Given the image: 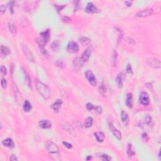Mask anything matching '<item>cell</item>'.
Returning a JSON list of instances; mask_svg holds the SVG:
<instances>
[{
	"label": "cell",
	"instance_id": "cell-1",
	"mask_svg": "<svg viewBox=\"0 0 161 161\" xmlns=\"http://www.w3.org/2000/svg\"><path fill=\"white\" fill-rule=\"evenodd\" d=\"M36 88L38 93L44 100H48L51 97V90L49 88L41 81H37L36 82Z\"/></svg>",
	"mask_w": 161,
	"mask_h": 161
},
{
	"label": "cell",
	"instance_id": "cell-2",
	"mask_svg": "<svg viewBox=\"0 0 161 161\" xmlns=\"http://www.w3.org/2000/svg\"><path fill=\"white\" fill-rule=\"evenodd\" d=\"M40 37L38 38L36 42H37L38 45L40 47H44L47 43L48 42V40L50 39V36H51V32L48 29L46 30L44 32H41L40 33Z\"/></svg>",
	"mask_w": 161,
	"mask_h": 161
},
{
	"label": "cell",
	"instance_id": "cell-3",
	"mask_svg": "<svg viewBox=\"0 0 161 161\" xmlns=\"http://www.w3.org/2000/svg\"><path fill=\"white\" fill-rule=\"evenodd\" d=\"M46 148L48 154L52 156H57L59 153V148L57 145L52 141H48L46 143Z\"/></svg>",
	"mask_w": 161,
	"mask_h": 161
},
{
	"label": "cell",
	"instance_id": "cell-4",
	"mask_svg": "<svg viewBox=\"0 0 161 161\" xmlns=\"http://www.w3.org/2000/svg\"><path fill=\"white\" fill-rule=\"evenodd\" d=\"M79 47L78 43L75 42L74 41H71L67 44L66 50H67V51L69 53L76 54L79 51Z\"/></svg>",
	"mask_w": 161,
	"mask_h": 161
},
{
	"label": "cell",
	"instance_id": "cell-5",
	"mask_svg": "<svg viewBox=\"0 0 161 161\" xmlns=\"http://www.w3.org/2000/svg\"><path fill=\"white\" fill-rule=\"evenodd\" d=\"M85 76H86V79H88V82L91 86H96L97 84V81L96 79L95 76H94V74L91 70H88L87 71L85 72Z\"/></svg>",
	"mask_w": 161,
	"mask_h": 161
},
{
	"label": "cell",
	"instance_id": "cell-6",
	"mask_svg": "<svg viewBox=\"0 0 161 161\" xmlns=\"http://www.w3.org/2000/svg\"><path fill=\"white\" fill-rule=\"evenodd\" d=\"M139 101H140V103L143 106H147L149 105L150 98L148 94L145 92L141 93L139 96Z\"/></svg>",
	"mask_w": 161,
	"mask_h": 161
},
{
	"label": "cell",
	"instance_id": "cell-7",
	"mask_svg": "<svg viewBox=\"0 0 161 161\" xmlns=\"http://www.w3.org/2000/svg\"><path fill=\"white\" fill-rule=\"evenodd\" d=\"M148 65L154 69H160L161 67L160 61L159 59H155V58H150L147 60Z\"/></svg>",
	"mask_w": 161,
	"mask_h": 161
},
{
	"label": "cell",
	"instance_id": "cell-8",
	"mask_svg": "<svg viewBox=\"0 0 161 161\" xmlns=\"http://www.w3.org/2000/svg\"><path fill=\"white\" fill-rule=\"evenodd\" d=\"M153 13H154V10L152 9H147L138 12L135 15V16L137 17H139V18H144V17H147L152 15Z\"/></svg>",
	"mask_w": 161,
	"mask_h": 161
},
{
	"label": "cell",
	"instance_id": "cell-9",
	"mask_svg": "<svg viewBox=\"0 0 161 161\" xmlns=\"http://www.w3.org/2000/svg\"><path fill=\"white\" fill-rule=\"evenodd\" d=\"M83 64L84 63L80 57H76L73 60V67L76 71H79L80 69L83 66Z\"/></svg>",
	"mask_w": 161,
	"mask_h": 161
},
{
	"label": "cell",
	"instance_id": "cell-10",
	"mask_svg": "<svg viewBox=\"0 0 161 161\" xmlns=\"http://www.w3.org/2000/svg\"><path fill=\"white\" fill-rule=\"evenodd\" d=\"M109 127L110 128L111 131L112 132L113 134L114 135V136L116 138H117L118 140H121V138H122V135H121V133L117 130L116 128H115V127L113 126V124H112V122H109Z\"/></svg>",
	"mask_w": 161,
	"mask_h": 161
},
{
	"label": "cell",
	"instance_id": "cell-11",
	"mask_svg": "<svg viewBox=\"0 0 161 161\" xmlns=\"http://www.w3.org/2000/svg\"><path fill=\"white\" fill-rule=\"evenodd\" d=\"M91 55V47H88L86 48L84 52L82 54V57H81V59H82V62L84 63L87 62L90 58Z\"/></svg>",
	"mask_w": 161,
	"mask_h": 161
},
{
	"label": "cell",
	"instance_id": "cell-12",
	"mask_svg": "<svg viewBox=\"0 0 161 161\" xmlns=\"http://www.w3.org/2000/svg\"><path fill=\"white\" fill-rule=\"evenodd\" d=\"M85 11L88 13H95L98 11V9L94 6L93 3L90 2L87 4Z\"/></svg>",
	"mask_w": 161,
	"mask_h": 161
},
{
	"label": "cell",
	"instance_id": "cell-13",
	"mask_svg": "<svg viewBox=\"0 0 161 161\" xmlns=\"http://www.w3.org/2000/svg\"><path fill=\"white\" fill-rule=\"evenodd\" d=\"M23 51L24 54L25 55L26 57L27 58L29 61H33V57L30 50L28 48V47L26 45H23Z\"/></svg>",
	"mask_w": 161,
	"mask_h": 161
},
{
	"label": "cell",
	"instance_id": "cell-14",
	"mask_svg": "<svg viewBox=\"0 0 161 161\" xmlns=\"http://www.w3.org/2000/svg\"><path fill=\"white\" fill-rule=\"evenodd\" d=\"M39 126L42 128H44V129H48V128H51L52 123H51V122L49 120H42L39 121Z\"/></svg>",
	"mask_w": 161,
	"mask_h": 161
},
{
	"label": "cell",
	"instance_id": "cell-15",
	"mask_svg": "<svg viewBox=\"0 0 161 161\" xmlns=\"http://www.w3.org/2000/svg\"><path fill=\"white\" fill-rule=\"evenodd\" d=\"M121 120L122 123H123V125L127 127L128 126V123H129V116L125 112V111H122L121 113Z\"/></svg>",
	"mask_w": 161,
	"mask_h": 161
},
{
	"label": "cell",
	"instance_id": "cell-16",
	"mask_svg": "<svg viewBox=\"0 0 161 161\" xmlns=\"http://www.w3.org/2000/svg\"><path fill=\"white\" fill-rule=\"evenodd\" d=\"M2 144L5 147L9 148H13L15 147V143L13 142V140L11 139H9V138L4 140L2 142Z\"/></svg>",
	"mask_w": 161,
	"mask_h": 161
},
{
	"label": "cell",
	"instance_id": "cell-17",
	"mask_svg": "<svg viewBox=\"0 0 161 161\" xmlns=\"http://www.w3.org/2000/svg\"><path fill=\"white\" fill-rule=\"evenodd\" d=\"M126 105L127 107L129 108H132L133 106V99L132 94L131 93H128L127 95V99H126Z\"/></svg>",
	"mask_w": 161,
	"mask_h": 161
},
{
	"label": "cell",
	"instance_id": "cell-18",
	"mask_svg": "<svg viewBox=\"0 0 161 161\" xmlns=\"http://www.w3.org/2000/svg\"><path fill=\"white\" fill-rule=\"evenodd\" d=\"M62 105H63V101L61 100H57L54 102V103L52 105V108L54 109V111L55 112L58 113L59 111V109L61 108Z\"/></svg>",
	"mask_w": 161,
	"mask_h": 161
},
{
	"label": "cell",
	"instance_id": "cell-19",
	"mask_svg": "<svg viewBox=\"0 0 161 161\" xmlns=\"http://www.w3.org/2000/svg\"><path fill=\"white\" fill-rule=\"evenodd\" d=\"M23 72L24 74V78H25V83L27 85L29 88L32 89V81H31L30 77L28 75V74L27 73V72L26 71V70L24 69L23 68H22Z\"/></svg>",
	"mask_w": 161,
	"mask_h": 161
},
{
	"label": "cell",
	"instance_id": "cell-20",
	"mask_svg": "<svg viewBox=\"0 0 161 161\" xmlns=\"http://www.w3.org/2000/svg\"><path fill=\"white\" fill-rule=\"evenodd\" d=\"M124 74L123 72H120L118 74L116 78V82L119 88H122L123 83Z\"/></svg>",
	"mask_w": 161,
	"mask_h": 161
},
{
	"label": "cell",
	"instance_id": "cell-21",
	"mask_svg": "<svg viewBox=\"0 0 161 161\" xmlns=\"http://www.w3.org/2000/svg\"><path fill=\"white\" fill-rule=\"evenodd\" d=\"M94 135L98 142H103L104 141V140H105V136L103 132H94Z\"/></svg>",
	"mask_w": 161,
	"mask_h": 161
},
{
	"label": "cell",
	"instance_id": "cell-22",
	"mask_svg": "<svg viewBox=\"0 0 161 161\" xmlns=\"http://www.w3.org/2000/svg\"><path fill=\"white\" fill-rule=\"evenodd\" d=\"M127 155H128L129 157H132V156L135 155V151L134 149L133 148V146L131 143H128L127 145Z\"/></svg>",
	"mask_w": 161,
	"mask_h": 161
},
{
	"label": "cell",
	"instance_id": "cell-23",
	"mask_svg": "<svg viewBox=\"0 0 161 161\" xmlns=\"http://www.w3.org/2000/svg\"><path fill=\"white\" fill-rule=\"evenodd\" d=\"M8 27L11 32L13 34H15L17 33V27H16L15 24L12 21H8Z\"/></svg>",
	"mask_w": 161,
	"mask_h": 161
},
{
	"label": "cell",
	"instance_id": "cell-24",
	"mask_svg": "<svg viewBox=\"0 0 161 161\" xmlns=\"http://www.w3.org/2000/svg\"><path fill=\"white\" fill-rule=\"evenodd\" d=\"M32 108V106L31 105L30 103L28 101V100H26V101L24 102L23 105V111L25 112H29L30 111H31Z\"/></svg>",
	"mask_w": 161,
	"mask_h": 161
},
{
	"label": "cell",
	"instance_id": "cell-25",
	"mask_svg": "<svg viewBox=\"0 0 161 161\" xmlns=\"http://www.w3.org/2000/svg\"><path fill=\"white\" fill-rule=\"evenodd\" d=\"M60 42L58 40H55L53 42L51 45V48L53 51H59V49L60 48Z\"/></svg>",
	"mask_w": 161,
	"mask_h": 161
},
{
	"label": "cell",
	"instance_id": "cell-26",
	"mask_svg": "<svg viewBox=\"0 0 161 161\" xmlns=\"http://www.w3.org/2000/svg\"><path fill=\"white\" fill-rule=\"evenodd\" d=\"M79 42L82 45H88L91 43V40L86 36H82L79 39Z\"/></svg>",
	"mask_w": 161,
	"mask_h": 161
},
{
	"label": "cell",
	"instance_id": "cell-27",
	"mask_svg": "<svg viewBox=\"0 0 161 161\" xmlns=\"http://www.w3.org/2000/svg\"><path fill=\"white\" fill-rule=\"evenodd\" d=\"M11 53L10 50L7 47H5V46L1 45V54L3 56H7L8 55H9Z\"/></svg>",
	"mask_w": 161,
	"mask_h": 161
},
{
	"label": "cell",
	"instance_id": "cell-28",
	"mask_svg": "<svg viewBox=\"0 0 161 161\" xmlns=\"http://www.w3.org/2000/svg\"><path fill=\"white\" fill-rule=\"evenodd\" d=\"M117 58H118V54L116 52V51H114L112 54V58H111V63H112V66H115L116 64V61H117Z\"/></svg>",
	"mask_w": 161,
	"mask_h": 161
},
{
	"label": "cell",
	"instance_id": "cell-29",
	"mask_svg": "<svg viewBox=\"0 0 161 161\" xmlns=\"http://www.w3.org/2000/svg\"><path fill=\"white\" fill-rule=\"evenodd\" d=\"M93 119L91 117H88L84 121V127L86 128H89L93 125Z\"/></svg>",
	"mask_w": 161,
	"mask_h": 161
},
{
	"label": "cell",
	"instance_id": "cell-30",
	"mask_svg": "<svg viewBox=\"0 0 161 161\" xmlns=\"http://www.w3.org/2000/svg\"><path fill=\"white\" fill-rule=\"evenodd\" d=\"M62 127L65 130L67 131V132H69L71 133V131H73V128L69 125L67 123H63L61 124Z\"/></svg>",
	"mask_w": 161,
	"mask_h": 161
},
{
	"label": "cell",
	"instance_id": "cell-31",
	"mask_svg": "<svg viewBox=\"0 0 161 161\" xmlns=\"http://www.w3.org/2000/svg\"><path fill=\"white\" fill-rule=\"evenodd\" d=\"M99 91H100V94H102L103 96L105 95V93H106V88H105V86L103 83L100 85V88H99Z\"/></svg>",
	"mask_w": 161,
	"mask_h": 161
},
{
	"label": "cell",
	"instance_id": "cell-32",
	"mask_svg": "<svg viewBox=\"0 0 161 161\" xmlns=\"http://www.w3.org/2000/svg\"><path fill=\"white\" fill-rule=\"evenodd\" d=\"M145 122L147 125H151L152 123V117L150 115H147L145 118Z\"/></svg>",
	"mask_w": 161,
	"mask_h": 161
},
{
	"label": "cell",
	"instance_id": "cell-33",
	"mask_svg": "<svg viewBox=\"0 0 161 161\" xmlns=\"http://www.w3.org/2000/svg\"><path fill=\"white\" fill-rule=\"evenodd\" d=\"M55 64H56V66H57V67H60V69L64 68L65 67V64L64 63V61H63L62 60H57V61L56 62Z\"/></svg>",
	"mask_w": 161,
	"mask_h": 161
},
{
	"label": "cell",
	"instance_id": "cell-34",
	"mask_svg": "<svg viewBox=\"0 0 161 161\" xmlns=\"http://www.w3.org/2000/svg\"><path fill=\"white\" fill-rule=\"evenodd\" d=\"M100 158L102 159L103 160H112V157L109 155H107V154H103L100 156Z\"/></svg>",
	"mask_w": 161,
	"mask_h": 161
},
{
	"label": "cell",
	"instance_id": "cell-35",
	"mask_svg": "<svg viewBox=\"0 0 161 161\" xmlns=\"http://www.w3.org/2000/svg\"><path fill=\"white\" fill-rule=\"evenodd\" d=\"M15 3V1H9V2L8 3L9 9L11 13H14V9H13V7H14Z\"/></svg>",
	"mask_w": 161,
	"mask_h": 161
},
{
	"label": "cell",
	"instance_id": "cell-36",
	"mask_svg": "<svg viewBox=\"0 0 161 161\" xmlns=\"http://www.w3.org/2000/svg\"><path fill=\"white\" fill-rule=\"evenodd\" d=\"M1 87H2L3 89H5L6 88V86H7V81H6V80L5 79V78H3L2 79H1Z\"/></svg>",
	"mask_w": 161,
	"mask_h": 161
},
{
	"label": "cell",
	"instance_id": "cell-37",
	"mask_svg": "<svg viewBox=\"0 0 161 161\" xmlns=\"http://www.w3.org/2000/svg\"><path fill=\"white\" fill-rule=\"evenodd\" d=\"M94 107H95V106H94V105H93L92 103H87V105H86V109H87L88 111L93 110V109L94 108Z\"/></svg>",
	"mask_w": 161,
	"mask_h": 161
},
{
	"label": "cell",
	"instance_id": "cell-38",
	"mask_svg": "<svg viewBox=\"0 0 161 161\" xmlns=\"http://www.w3.org/2000/svg\"><path fill=\"white\" fill-rule=\"evenodd\" d=\"M94 109L95 110V112H96L98 114H101V113H102V112H103L102 108H101V106H95V107H94Z\"/></svg>",
	"mask_w": 161,
	"mask_h": 161
},
{
	"label": "cell",
	"instance_id": "cell-39",
	"mask_svg": "<svg viewBox=\"0 0 161 161\" xmlns=\"http://www.w3.org/2000/svg\"><path fill=\"white\" fill-rule=\"evenodd\" d=\"M126 71H127V72L128 73V74H132V73H133V72H132V66H131V65L129 64L127 65V68H126Z\"/></svg>",
	"mask_w": 161,
	"mask_h": 161
},
{
	"label": "cell",
	"instance_id": "cell-40",
	"mask_svg": "<svg viewBox=\"0 0 161 161\" xmlns=\"http://www.w3.org/2000/svg\"><path fill=\"white\" fill-rule=\"evenodd\" d=\"M0 70H1V72L2 73L4 76L6 75V74H7V69H6V68L5 67V66H1Z\"/></svg>",
	"mask_w": 161,
	"mask_h": 161
},
{
	"label": "cell",
	"instance_id": "cell-41",
	"mask_svg": "<svg viewBox=\"0 0 161 161\" xmlns=\"http://www.w3.org/2000/svg\"><path fill=\"white\" fill-rule=\"evenodd\" d=\"M63 143L65 147H66V148H69V149H70V148H72V145L71 144V143L67 142H63Z\"/></svg>",
	"mask_w": 161,
	"mask_h": 161
},
{
	"label": "cell",
	"instance_id": "cell-42",
	"mask_svg": "<svg viewBox=\"0 0 161 161\" xmlns=\"http://www.w3.org/2000/svg\"><path fill=\"white\" fill-rule=\"evenodd\" d=\"M62 20L65 23H69L71 21V19L69 17H64L63 18H62Z\"/></svg>",
	"mask_w": 161,
	"mask_h": 161
},
{
	"label": "cell",
	"instance_id": "cell-43",
	"mask_svg": "<svg viewBox=\"0 0 161 161\" xmlns=\"http://www.w3.org/2000/svg\"><path fill=\"white\" fill-rule=\"evenodd\" d=\"M9 160H12V161L18 160V158L17 157L16 155H15V154H12L11 156L10 157V159H9Z\"/></svg>",
	"mask_w": 161,
	"mask_h": 161
},
{
	"label": "cell",
	"instance_id": "cell-44",
	"mask_svg": "<svg viewBox=\"0 0 161 161\" xmlns=\"http://www.w3.org/2000/svg\"><path fill=\"white\" fill-rule=\"evenodd\" d=\"M127 40H130V41H128L127 42H128L130 44H135V41H134V40H133V39H131V38H127Z\"/></svg>",
	"mask_w": 161,
	"mask_h": 161
},
{
	"label": "cell",
	"instance_id": "cell-45",
	"mask_svg": "<svg viewBox=\"0 0 161 161\" xmlns=\"http://www.w3.org/2000/svg\"><path fill=\"white\" fill-rule=\"evenodd\" d=\"M55 7H56L57 9L58 12L60 11H61V9L65 7V6H58V5H55Z\"/></svg>",
	"mask_w": 161,
	"mask_h": 161
},
{
	"label": "cell",
	"instance_id": "cell-46",
	"mask_svg": "<svg viewBox=\"0 0 161 161\" xmlns=\"http://www.w3.org/2000/svg\"><path fill=\"white\" fill-rule=\"evenodd\" d=\"M0 9H1V13H5L6 11V8L4 5H1V7H0Z\"/></svg>",
	"mask_w": 161,
	"mask_h": 161
},
{
	"label": "cell",
	"instance_id": "cell-47",
	"mask_svg": "<svg viewBox=\"0 0 161 161\" xmlns=\"http://www.w3.org/2000/svg\"><path fill=\"white\" fill-rule=\"evenodd\" d=\"M125 4L127 5V6H131L132 5V2H131V1H125Z\"/></svg>",
	"mask_w": 161,
	"mask_h": 161
},
{
	"label": "cell",
	"instance_id": "cell-48",
	"mask_svg": "<svg viewBox=\"0 0 161 161\" xmlns=\"http://www.w3.org/2000/svg\"><path fill=\"white\" fill-rule=\"evenodd\" d=\"M142 138H143V139H145V140H148V136H147V133H143V135H142Z\"/></svg>",
	"mask_w": 161,
	"mask_h": 161
},
{
	"label": "cell",
	"instance_id": "cell-49",
	"mask_svg": "<svg viewBox=\"0 0 161 161\" xmlns=\"http://www.w3.org/2000/svg\"><path fill=\"white\" fill-rule=\"evenodd\" d=\"M91 159H92V157L91 155H88V156L87 157V158H86V160H91Z\"/></svg>",
	"mask_w": 161,
	"mask_h": 161
}]
</instances>
